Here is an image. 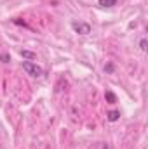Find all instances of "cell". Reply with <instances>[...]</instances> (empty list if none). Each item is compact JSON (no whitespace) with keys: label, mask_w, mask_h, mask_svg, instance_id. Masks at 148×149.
<instances>
[{"label":"cell","mask_w":148,"mask_h":149,"mask_svg":"<svg viewBox=\"0 0 148 149\" xmlns=\"http://www.w3.org/2000/svg\"><path fill=\"white\" fill-rule=\"evenodd\" d=\"M23 70H25V73L30 74V76H33V78H40L42 74H44V70L37 66L35 63H32V61H25L23 63Z\"/></svg>","instance_id":"1"},{"label":"cell","mask_w":148,"mask_h":149,"mask_svg":"<svg viewBox=\"0 0 148 149\" xmlns=\"http://www.w3.org/2000/svg\"><path fill=\"white\" fill-rule=\"evenodd\" d=\"M72 28H73L75 33H78V35H87V33H91V24H89V23L73 21V23H72Z\"/></svg>","instance_id":"2"},{"label":"cell","mask_w":148,"mask_h":149,"mask_svg":"<svg viewBox=\"0 0 148 149\" xmlns=\"http://www.w3.org/2000/svg\"><path fill=\"white\" fill-rule=\"evenodd\" d=\"M117 2L118 0H98V5L99 7H113V5H117Z\"/></svg>","instance_id":"3"},{"label":"cell","mask_w":148,"mask_h":149,"mask_svg":"<svg viewBox=\"0 0 148 149\" xmlns=\"http://www.w3.org/2000/svg\"><path fill=\"white\" fill-rule=\"evenodd\" d=\"M105 99H106V102H110V104H115V102H117V95H115L111 90H106V94H105Z\"/></svg>","instance_id":"4"},{"label":"cell","mask_w":148,"mask_h":149,"mask_svg":"<svg viewBox=\"0 0 148 149\" xmlns=\"http://www.w3.org/2000/svg\"><path fill=\"white\" fill-rule=\"evenodd\" d=\"M21 56L25 59H37V54L35 52H30V50H21Z\"/></svg>","instance_id":"5"},{"label":"cell","mask_w":148,"mask_h":149,"mask_svg":"<svg viewBox=\"0 0 148 149\" xmlns=\"http://www.w3.org/2000/svg\"><path fill=\"white\" fill-rule=\"evenodd\" d=\"M120 118V111H110L108 113V120L110 121H117Z\"/></svg>","instance_id":"6"},{"label":"cell","mask_w":148,"mask_h":149,"mask_svg":"<svg viewBox=\"0 0 148 149\" xmlns=\"http://www.w3.org/2000/svg\"><path fill=\"white\" fill-rule=\"evenodd\" d=\"M140 47H141V50H143V52L147 50V40H145V38H143V40L140 42Z\"/></svg>","instance_id":"7"},{"label":"cell","mask_w":148,"mask_h":149,"mask_svg":"<svg viewBox=\"0 0 148 149\" xmlns=\"http://www.w3.org/2000/svg\"><path fill=\"white\" fill-rule=\"evenodd\" d=\"M7 59H9V56H7V54H2V61L7 63Z\"/></svg>","instance_id":"8"},{"label":"cell","mask_w":148,"mask_h":149,"mask_svg":"<svg viewBox=\"0 0 148 149\" xmlns=\"http://www.w3.org/2000/svg\"><path fill=\"white\" fill-rule=\"evenodd\" d=\"M105 70H106V71H113V64H108V66H106Z\"/></svg>","instance_id":"9"},{"label":"cell","mask_w":148,"mask_h":149,"mask_svg":"<svg viewBox=\"0 0 148 149\" xmlns=\"http://www.w3.org/2000/svg\"><path fill=\"white\" fill-rule=\"evenodd\" d=\"M103 149H111V146H110V144H105V146H103Z\"/></svg>","instance_id":"10"}]
</instances>
